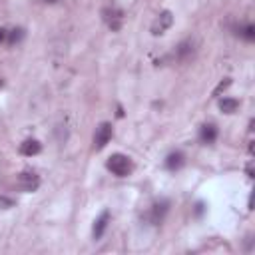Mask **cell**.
<instances>
[{
	"mask_svg": "<svg viewBox=\"0 0 255 255\" xmlns=\"http://www.w3.org/2000/svg\"><path fill=\"white\" fill-rule=\"evenodd\" d=\"M185 163V155L181 151H171L167 157H165V167L169 171H177L181 165Z\"/></svg>",
	"mask_w": 255,
	"mask_h": 255,
	"instance_id": "8fae6325",
	"label": "cell"
},
{
	"mask_svg": "<svg viewBox=\"0 0 255 255\" xmlns=\"http://www.w3.org/2000/svg\"><path fill=\"white\" fill-rule=\"evenodd\" d=\"M237 108H239V102L235 98H223V100H219V110L223 114H233V112H237Z\"/></svg>",
	"mask_w": 255,
	"mask_h": 255,
	"instance_id": "4fadbf2b",
	"label": "cell"
},
{
	"mask_svg": "<svg viewBox=\"0 0 255 255\" xmlns=\"http://www.w3.org/2000/svg\"><path fill=\"white\" fill-rule=\"evenodd\" d=\"M104 20L108 22V26H110L112 30H120L122 20H124V14H122V10H118V8H108V10H104Z\"/></svg>",
	"mask_w": 255,
	"mask_h": 255,
	"instance_id": "8992f818",
	"label": "cell"
},
{
	"mask_svg": "<svg viewBox=\"0 0 255 255\" xmlns=\"http://www.w3.org/2000/svg\"><path fill=\"white\" fill-rule=\"evenodd\" d=\"M44 2H48V4H54V2H58V0H44Z\"/></svg>",
	"mask_w": 255,
	"mask_h": 255,
	"instance_id": "ac0fdd59",
	"label": "cell"
},
{
	"mask_svg": "<svg viewBox=\"0 0 255 255\" xmlns=\"http://www.w3.org/2000/svg\"><path fill=\"white\" fill-rule=\"evenodd\" d=\"M18 185H20V189L32 193V191H36L40 187V175L36 171H32V169H26V171L18 173Z\"/></svg>",
	"mask_w": 255,
	"mask_h": 255,
	"instance_id": "3957f363",
	"label": "cell"
},
{
	"mask_svg": "<svg viewBox=\"0 0 255 255\" xmlns=\"http://www.w3.org/2000/svg\"><path fill=\"white\" fill-rule=\"evenodd\" d=\"M40 151H42V143H40L38 139H34V137H28V139H24V141L20 143V153H22V155L32 157V155H38Z\"/></svg>",
	"mask_w": 255,
	"mask_h": 255,
	"instance_id": "52a82bcc",
	"label": "cell"
},
{
	"mask_svg": "<svg viewBox=\"0 0 255 255\" xmlns=\"http://www.w3.org/2000/svg\"><path fill=\"white\" fill-rule=\"evenodd\" d=\"M0 203H2V205H6V207L14 205V201H12V199H6V197H0Z\"/></svg>",
	"mask_w": 255,
	"mask_h": 255,
	"instance_id": "2e32d148",
	"label": "cell"
},
{
	"mask_svg": "<svg viewBox=\"0 0 255 255\" xmlns=\"http://www.w3.org/2000/svg\"><path fill=\"white\" fill-rule=\"evenodd\" d=\"M22 36H24V30H22V28H14V30L8 34V42H10V44H16V42L22 40Z\"/></svg>",
	"mask_w": 255,
	"mask_h": 255,
	"instance_id": "5bb4252c",
	"label": "cell"
},
{
	"mask_svg": "<svg viewBox=\"0 0 255 255\" xmlns=\"http://www.w3.org/2000/svg\"><path fill=\"white\" fill-rule=\"evenodd\" d=\"M108 223H110V211H102L100 213V217L96 219V223H94V239H100L104 233H106V229H108Z\"/></svg>",
	"mask_w": 255,
	"mask_h": 255,
	"instance_id": "9c48e42d",
	"label": "cell"
},
{
	"mask_svg": "<svg viewBox=\"0 0 255 255\" xmlns=\"http://www.w3.org/2000/svg\"><path fill=\"white\" fill-rule=\"evenodd\" d=\"M237 34H239L243 40H247V42H253V40H255V26H253L251 22L239 24V26H237Z\"/></svg>",
	"mask_w": 255,
	"mask_h": 255,
	"instance_id": "7c38bea8",
	"label": "cell"
},
{
	"mask_svg": "<svg viewBox=\"0 0 255 255\" xmlns=\"http://www.w3.org/2000/svg\"><path fill=\"white\" fill-rule=\"evenodd\" d=\"M167 209H169V203H167L165 199L155 201V203L151 205V209H149V221H151L153 225H159V223L163 221V217H165Z\"/></svg>",
	"mask_w": 255,
	"mask_h": 255,
	"instance_id": "5b68a950",
	"label": "cell"
},
{
	"mask_svg": "<svg viewBox=\"0 0 255 255\" xmlns=\"http://www.w3.org/2000/svg\"><path fill=\"white\" fill-rule=\"evenodd\" d=\"M6 36H8V32H6L4 28H0V44H2L4 40H6Z\"/></svg>",
	"mask_w": 255,
	"mask_h": 255,
	"instance_id": "e0dca14e",
	"label": "cell"
},
{
	"mask_svg": "<svg viewBox=\"0 0 255 255\" xmlns=\"http://www.w3.org/2000/svg\"><path fill=\"white\" fill-rule=\"evenodd\" d=\"M171 24H173V14H171L169 10H163V12H159L157 18L153 20V24H151V34H153V36L165 34V32L171 28Z\"/></svg>",
	"mask_w": 255,
	"mask_h": 255,
	"instance_id": "277c9868",
	"label": "cell"
},
{
	"mask_svg": "<svg viewBox=\"0 0 255 255\" xmlns=\"http://www.w3.org/2000/svg\"><path fill=\"white\" fill-rule=\"evenodd\" d=\"M106 167H108L114 175L126 177V175L131 173L133 163H131V159H129L128 155H124V153H112V155L108 157V161H106Z\"/></svg>",
	"mask_w": 255,
	"mask_h": 255,
	"instance_id": "6da1fadb",
	"label": "cell"
},
{
	"mask_svg": "<svg viewBox=\"0 0 255 255\" xmlns=\"http://www.w3.org/2000/svg\"><path fill=\"white\" fill-rule=\"evenodd\" d=\"M229 86H231V80H229V78H225V80H223V82H219V86H217V88L213 90V96L217 98V96H219V94H221L223 90H227Z\"/></svg>",
	"mask_w": 255,
	"mask_h": 255,
	"instance_id": "9a60e30c",
	"label": "cell"
},
{
	"mask_svg": "<svg viewBox=\"0 0 255 255\" xmlns=\"http://www.w3.org/2000/svg\"><path fill=\"white\" fill-rule=\"evenodd\" d=\"M112 133H114L112 124H110V122H102V124L96 128V133H94V147H96V149H104V147L110 143Z\"/></svg>",
	"mask_w": 255,
	"mask_h": 255,
	"instance_id": "7a4b0ae2",
	"label": "cell"
},
{
	"mask_svg": "<svg viewBox=\"0 0 255 255\" xmlns=\"http://www.w3.org/2000/svg\"><path fill=\"white\" fill-rule=\"evenodd\" d=\"M191 56H193V42L191 40H183L181 44H177V48H175V60L187 62Z\"/></svg>",
	"mask_w": 255,
	"mask_h": 255,
	"instance_id": "ba28073f",
	"label": "cell"
},
{
	"mask_svg": "<svg viewBox=\"0 0 255 255\" xmlns=\"http://www.w3.org/2000/svg\"><path fill=\"white\" fill-rule=\"evenodd\" d=\"M199 139H201V143H205V145L213 143V141L217 139V128H215L213 124H205V126H201Z\"/></svg>",
	"mask_w": 255,
	"mask_h": 255,
	"instance_id": "30bf717a",
	"label": "cell"
}]
</instances>
